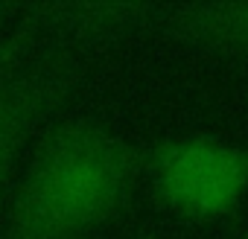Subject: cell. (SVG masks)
<instances>
[{
	"instance_id": "4",
	"label": "cell",
	"mask_w": 248,
	"mask_h": 239,
	"mask_svg": "<svg viewBox=\"0 0 248 239\" xmlns=\"http://www.w3.org/2000/svg\"><path fill=\"white\" fill-rule=\"evenodd\" d=\"M190 35L207 44L248 50V3H222L204 6L187 21Z\"/></svg>"
},
{
	"instance_id": "5",
	"label": "cell",
	"mask_w": 248,
	"mask_h": 239,
	"mask_svg": "<svg viewBox=\"0 0 248 239\" xmlns=\"http://www.w3.org/2000/svg\"><path fill=\"white\" fill-rule=\"evenodd\" d=\"M6 15H9V6H0V27H3V21H6Z\"/></svg>"
},
{
	"instance_id": "2",
	"label": "cell",
	"mask_w": 248,
	"mask_h": 239,
	"mask_svg": "<svg viewBox=\"0 0 248 239\" xmlns=\"http://www.w3.org/2000/svg\"><path fill=\"white\" fill-rule=\"evenodd\" d=\"M146 169L158 198L190 222L225 219L248 195V146L222 137H167L149 152Z\"/></svg>"
},
{
	"instance_id": "3",
	"label": "cell",
	"mask_w": 248,
	"mask_h": 239,
	"mask_svg": "<svg viewBox=\"0 0 248 239\" xmlns=\"http://www.w3.org/2000/svg\"><path fill=\"white\" fill-rule=\"evenodd\" d=\"M50 96L53 88L35 79L0 82V198L9 184L18 152Z\"/></svg>"
},
{
	"instance_id": "1",
	"label": "cell",
	"mask_w": 248,
	"mask_h": 239,
	"mask_svg": "<svg viewBox=\"0 0 248 239\" xmlns=\"http://www.w3.org/2000/svg\"><path fill=\"white\" fill-rule=\"evenodd\" d=\"M138 172L135 146L117 132L73 120L35 155L9 216L12 239H82L126 201Z\"/></svg>"
},
{
	"instance_id": "6",
	"label": "cell",
	"mask_w": 248,
	"mask_h": 239,
	"mask_svg": "<svg viewBox=\"0 0 248 239\" xmlns=\"http://www.w3.org/2000/svg\"><path fill=\"white\" fill-rule=\"evenodd\" d=\"M239 239H248V230H245V233H242V236H239Z\"/></svg>"
}]
</instances>
